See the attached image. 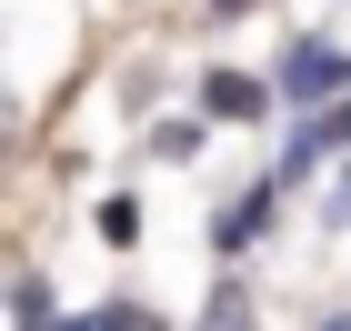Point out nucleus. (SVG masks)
<instances>
[{"label": "nucleus", "instance_id": "obj_1", "mask_svg": "<svg viewBox=\"0 0 351 331\" xmlns=\"http://www.w3.org/2000/svg\"><path fill=\"white\" fill-rule=\"evenodd\" d=\"M341 81H351L341 51H291V81L281 90H291V101H322V90H341Z\"/></svg>", "mask_w": 351, "mask_h": 331}, {"label": "nucleus", "instance_id": "obj_2", "mask_svg": "<svg viewBox=\"0 0 351 331\" xmlns=\"http://www.w3.org/2000/svg\"><path fill=\"white\" fill-rule=\"evenodd\" d=\"M211 110H231V121H251V110H261V90H251V81H211Z\"/></svg>", "mask_w": 351, "mask_h": 331}]
</instances>
